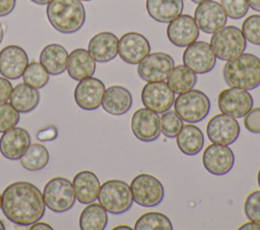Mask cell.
Wrapping results in <instances>:
<instances>
[{
    "label": "cell",
    "mask_w": 260,
    "mask_h": 230,
    "mask_svg": "<svg viewBox=\"0 0 260 230\" xmlns=\"http://www.w3.org/2000/svg\"><path fill=\"white\" fill-rule=\"evenodd\" d=\"M118 229H128V230H132L133 228L132 227H129V226H126V225H120V226H117L114 228V230H118Z\"/></svg>",
    "instance_id": "obj_48"
},
{
    "label": "cell",
    "mask_w": 260,
    "mask_h": 230,
    "mask_svg": "<svg viewBox=\"0 0 260 230\" xmlns=\"http://www.w3.org/2000/svg\"><path fill=\"white\" fill-rule=\"evenodd\" d=\"M223 79L231 87L252 90L260 85V59L253 54H241L223 67Z\"/></svg>",
    "instance_id": "obj_2"
},
{
    "label": "cell",
    "mask_w": 260,
    "mask_h": 230,
    "mask_svg": "<svg viewBox=\"0 0 260 230\" xmlns=\"http://www.w3.org/2000/svg\"><path fill=\"white\" fill-rule=\"evenodd\" d=\"M30 230H52L53 227L44 222H36L29 226Z\"/></svg>",
    "instance_id": "obj_44"
},
{
    "label": "cell",
    "mask_w": 260,
    "mask_h": 230,
    "mask_svg": "<svg viewBox=\"0 0 260 230\" xmlns=\"http://www.w3.org/2000/svg\"><path fill=\"white\" fill-rule=\"evenodd\" d=\"M167 36L176 47H188L199 36V28L189 14H180L171 20L167 27Z\"/></svg>",
    "instance_id": "obj_17"
},
{
    "label": "cell",
    "mask_w": 260,
    "mask_h": 230,
    "mask_svg": "<svg viewBox=\"0 0 260 230\" xmlns=\"http://www.w3.org/2000/svg\"><path fill=\"white\" fill-rule=\"evenodd\" d=\"M197 82V74L185 65H178L173 68L168 77V84L177 93H183L192 89Z\"/></svg>",
    "instance_id": "obj_31"
},
{
    "label": "cell",
    "mask_w": 260,
    "mask_h": 230,
    "mask_svg": "<svg viewBox=\"0 0 260 230\" xmlns=\"http://www.w3.org/2000/svg\"><path fill=\"white\" fill-rule=\"evenodd\" d=\"M107 224L108 213L101 204H87L79 217V227L82 230H104Z\"/></svg>",
    "instance_id": "obj_30"
},
{
    "label": "cell",
    "mask_w": 260,
    "mask_h": 230,
    "mask_svg": "<svg viewBox=\"0 0 260 230\" xmlns=\"http://www.w3.org/2000/svg\"><path fill=\"white\" fill-rule=\"evenodd\" d=\"M23 83L26 85L40 89L47 85L50 79V74L46 68L39 62H31L27 64L23 74H22Z\"/></svg>",
    "instance_id": "obj_34"
},
{
    "label": "cell",
    "mask_w": 260,
    "mask_h": 230,
    "mask_svg": "<svg viewBox=\"0 0 260 230\" xmlns=\"http://www.w3.org/2000/svg\"><path fill=\"white\" fill-rule=\"evenodd\" d=\"M43 199L46 207L55 213L70 210L76 201L72 182L60 176L50 179L44 187Z\"/></svg>",
    "instance_id": "obj_7"
},
{
    "label": "cell",
    "mask_w": 260,
    "mask_h": 230,
    "mask_svg": "<svg viewBox=\"0 0 260 230\" xmlns=\"http://www.w3.org/2000/svg\"><path fill=\"white\" fill-rule=\"evenodd\" d=\"M40 99L41 95L39 90L25 83H19L12 88L10 95V103L17 111L23 113L32 111L39 105Z\"/></svg>",
    "instance_id": "obj_29"
},
{
    "label": "cell",
    "mask_w": 260,
    "mask_h": 230,
    "mask_svg": "<svg viewBox=\"0 0 260 230\" xmlns=\"http://www.w3.org/2000/svg\"><path fill=\"white\" fill-rule=\"evenodd\" d=\"M253 97L248 90L238 87L223 89L217 98L219 110L236 119L243 118L253 107Z\"/></svg>",
    "instance_id": "obj_13"
},
{
    "label": "cell",
    "mask_w": 260,
    "mask_h": 230,
    "mask_svg": "<svg viewBox=\"0 0 260 230\" xmlns=\"http://www.w3.org/2000/svg\"><path fill=\"white\" fill-rule=\"evenodd\" d=\"M226 16L232 19H240L244 17L249 10L248 0H220Z\"/></svg>",
    "instance_id": "obj_38"
},
{
    "label": "cell",
    "mask_w": 260,
    "mask_h": 230,
    "mask_svg": "<svg viewBox=\"0 0 260 230\" xmlns=\"http://www.w3.org/2000/svg\"><path fill=\"white\" fill-rule=\"evenodd\" d=\"M178 148L182 153L188 156L198 154L204 145V136L202 131L192 125H183L180 132L176 136Z\"/></svg>",
    "instance_id": "obj_28"
},
{
    "label": "cell",
    "mask_w": 260,
    "mask_h": 230,
    "mask_svg": "<svg viewBox=\"0 0 260 230\" xmlns=\"http://www.w3.org/2000/svg\"><path fill=\"white\" fill-rule=\"evenodd\" d=\"M175 66L174 59L166 53H149L137 67L139 77L147 82L165 81Z\"/></svg>",
    "instance_id": "obj_9"
},
{
    "label": "cell",
    "mask_w": 260,
    "mask_h": 230,
    "mask_svg": "<svg viewBox=\"0 0 260 230\" xmlns=\"http://www.w3.org/2000/svg\"><path fill=\"white\" fill-rule=\"evenodd\" d=\"M245 128L253 134H260V106L252 107L244 116Z\"/></svg>",
    "instance_id": "obj_40"
},
{
    "label": "cell",
    "mask_w": 260,
    "mask_h": 230,
    "mask_svg": "<svg viewBox=\"0 0 260 230\" xmlns=\"http://www.w3.org/2000/svg\"><path fill=\"white\" fill-rule=\"evenodd\" d=\"M50 155L48 149L39 143L30 144L24 154L20 157L23 168L29 171H37L45 168L49 162Z\"/></svg>",
    "instance_id": "obj_32"
},
{
    "label": "cell",
    "mask_w": 260,
    "mask_h": 230,
    "mask_svg": "<svg viewBox=\"0 0 260 230\" xmlns=\"http://www.w3.org/2000/svg\"><path fill=\"white\" fill-rule=\"evenodd\" d=\"M239 229L241 230H260V223L256 222V221H250L248 223L243 224L241 227H239Z\"/></svg>",
    "instance_id": "obj_45"
},
{
    "label": "cell",
    "mask_w": 260,
    "mask_h": 230,
    "mask_svg": "<svg viewBox=\"0 0 260 230\" xmlns=\"http://www.w3.org/2000/svg\"><path fill=\"white\" fill-rule=\"evenodd\" d=\"M98 200L107 212L114 215L127 212L133 204L130 185L119 179L105 181L100 187Z\"/></svg>",
    "instance_id": "obj_5"
},
{
    "label": "cell",
    "mask_w": 260,
    "mask_h": 230,
    "mask_svg": "<svg viewBox=\"0 0 260 230\" xmlns=\"http://www.w3.org/2000/svg\"><path fill=\"white\" fill-rule=\"evenodd\" d=\"M51 25L62 33H73L85 22V9L80 0H52L47 6Z\"/></svg>",
    "instance_id": "obj_3"
},
{
    "label": "cell",
    "mask_w": 260,
    "mask_h": 230,
    "mask_svg": "<svg viewBox=\"0 0 260 230\" xmlns=\"http://www.w3.org/2000/svg\"><path fill=\"white\" fill-rule=\"evenodd\" d=\"M118 37L110 31L93 35L88 43V52L98 63H107L118 55Z\"/></svg>",
    "instance_id": "obj_22"
},
{
    "label": "cell",
    "mask_w": 260,
    "mask_h": 230,
    "mask_svg": "<svg viewBox=\"0 0 260 230\" xmlns=\"http://www.w3.org/2000/svg\"><path fill=\"white\" fill-rule=\"evenodd\" d=\"M244 211L250 221L260 223V190H254L247 197Z\"/></svg>",
    "instance_id": "obj_39"
},
{
    "label": "cell",
    "mask_w": 260,
    "mask_h": 230,
    "mask_svg": "<svg viewBox=\"0 0 260 230\" xmlns=\"http://www.w3.org/2000/svg\"><path fill=\"white\" fill-rule=\"evenodd\" d=\"M209 45L216 58L222 61H230L244 53L247 41L240 28L228 25L212 33Z\"/></svg>",
    "instance_id": "obj_4"
},
{
    "label": "cell",
    "mask_w": 260,
    "mask_h": 230,
    "mask_svg": "<svg viewBox=\"0 0 260 230\" xmlns=\"http://www.w3.org/2000/svg\"><path fill=\"white\" fill-rule=\"evenodd\" d=\"M131 130L133 135L142 142L156 140L161 133L158 113L146 107L137 109L131 119Z\"/></svg>",
    "instance_id": "obj_19"
},
{
    "label": "cell",
    "mask_w": 260,
    "mask_h": 230,
    "mask_svg": "<svg viewBox=\"0 0 260 230\" xmlns=\"http://www.w3.org/2000/svg\"><path fill=\"white\" fill-rule=\"evenodd\" d=\"M192 2H194V3H197V4H199V3H201V2H204V1H207V0H191Z\"/></svg>",
    "instance_id": "obj_51"
},
{
    "label": "cell",
    "mask_w": 260,
    "mask_h": 230,
    "mask_svg": "<svg viewBox=\"0 0 260 230\" xmlns=\"http://www.w3.org/2000/svg\"><path fill=\"white\" fill-rule=\"evenodd\" d=\"M184 8L183 0H146L149 16L157 22L167 23L179 16Z\"/></svg>",
    "instance_id": "obj_27"
},
{
    "label": "cell",
    "mask_w": 260,
    "mask_h": 230,
    "mask_svg": "<svg viewBox=\"0 0 260 230\" xmlns=\"http://www.w3.org/2000/svg\"><path fill=\"white\" fill-rule=\"evenodd\" d=\"M135 230H172L170 219L159 212H148L141 215L134 225Z\"/></svg>",
    "instance_id": "obj_33"
},
{
    "label": "cell",
    "mask_w": 260,
    "mask_h": 230,
    "mask_svg": "<svg viewBox=\"0 0 260 230\" xmlns=\"http://www.w3.org/2000/svg\"><path fill=\"white\" fill-rule=\"evenodd\" d=\"M105 84L94 77L80 80L74 89V100L84 110H94L102 105L105 93Z\"/></svg>",
    "instance_id": "obj_18"
},
{
    "label": "cell",
    "mask_w": 260,
    "mask_h": 230,
    "mask_svg": "<svg viewBox=\"0 0 260 230\" xmlns=\"http://www.w3.org/2000/svg\"><path fill=\"white\" fill-rule=\"evenodd\" d=\"M1 205H2V195H0V209H1Z\"/></svg>",
    "instance_id": "obj_53"
},
{
    "label": "cell",
    "mask_w": 260,
    "mask_h": 230,
    "mask_svg": "<svg viewBox=\"0 0 260 230\" xmlns=\"http://www.w3.org/2000/svg\"><path fill=\"white\" fill-rule=\"evenodd\" d=\"M58 137V130L55 126H49L37 133V139L41 142L54 141Z\"/></svg>",
    "instance_id": "obj_41"
},
{
    "label": "cell",
    "mask_w": 260,
    "mask_h": 230,
    "mask_svg": "<svg viewBox=\"0 0 260 230\" xmlns=\"http://www.w3.org/2000/svg\"><path fill=\"white\" fill-rule=\"evenodd\" d=\"M257 180H258V184H259V187H260V169L258 171V177H257Z\"/></svg>",
    "instance_id": "obj_52"
},
{
    "label": "cell",
    "mask_w": 260,
    "mask_h": 230,
    "mask_svg": "<svg viewBox=\"0 0 260 230\" xmlns=\"http://www.w3.org/2000/svg\"><path fill=\"white\" fill-rule=\"evenodd\" d=\"M183 63L196 74L210 72L216 63V57L206 42L195 41L189 45L183 53Z\"/></svg>",
    "instance_id": "obj_11"
},
{
    "label": "cell",
    "mask_w": 260,
    "mask_h": 230,
    "mask_svg": "<svg viewBox=\"0 0 260 230\" xmlns=\"http://www.w3.org/2000/svg\"><path fill=\"white\" fill-rule=\"evenodd\" d=\"M175 112L181 120L195 124L203 121L209 113L210 100L205 93L197 89H190L180 93L174 100Z\"/></svg>",
    "instance_id": "obj_6"
},
{
    "label": "cell",
    "mask_w": 260,
    "mask_h": 230,
    "mask_svg": "<svg viewBox=\"0 0 260 230\" xmlns=\"http://www.w3.org/2000/svg\"><path fill=\"white\" fill-rule=\"evenodd\" d=\"M68 75L76 81L91 77L95 71V60L85 49H75L68 56Z\"/></svg>",
    "instance_id": "obj_25"
},
{
    "label": "cell",
    "mask_w": 260,
    "mask_h": 230,
    "mask_svg": "<svg viewBox=\"0 0 260 230\" xmlns=\"http://www.w3.org/2000/svg\"><path fill=\"white\" fill-rule=\"evenodd\" d=\"M1 210L12 223L20 226L31 225L45 214L43 193L30 182H13L2 193Z\"/></svg>",
    "instance_id": "obj_1"
},
{
    "label": "cell",
    "mask_w": 260,
    "mask_h": 230,
    "mask_svg": "<svg viewBox=\"0 0 260 230\" xmlns=\"http://www.w3.org/2000/svg\"><path fill=\"white\" fill-rule=\"evenodd\" d=\"M202 163L209 173L217 176L224 175L234 167V152L228 145L212 143L203 151Z\"/></svg>",
    "instance_id": "obj_15"
},
{
    "label": "cell",
    "mask_w": 260,
    "mask_h": 230,
    "mask_svg": "<svg viewBox=\"0 0 260 230\" xmlns=\"http://www.w3.org/2000/svg\"><path fill=\"white\" fill-rule=\"evenodd\" d=\"M3 36H4V30H3V26H2V24L0 22V44L3 41Z\"/></svg>",
    "instance_id": "obj_49"
},
{
    "label": "cell",
    "mask_w": 260,
    "mask_h": 230,
    "mask_svg": "<svg viewBox=\"0 0 260 230\" xmlns=\"http://www.w3.org/2000/svg\"><path fill=\"white\" fill-rule=\"evenodd\" d=\"M141 100L146 108L164 113L173 106L175 92L165 81L147 82L141 90Z\"/></svg>",
    "instance_id": "obj_12"
},
{
    "label": "cell",
    "mask_w": 260,
    "mask_h": 230,
    "mask_svg": "<svg viewBox=\"0 0 260 230\" xmlns=\"http://www.w3.org/2000/svg\"><path fill=\"white\" fill-rule=\"evenodd\" d=\"M160 131L167 138H175L183 127V120L175 112V110H167L159 118Z\"/></svg>",
    "instance_id": "obj_35"
},
{
    "label": "cell",
    "mask_w": 260,
    "mask_h": 230,
    "mask_svg": "<svg viewBox=\"0 0 260 230\" xmlns=\"http://www.w3.org/2000/svg\"><path fill=\"white\" fill-rule=\"evenodd\" d=\"M226 17L222 6L213 0L199 3L194 12V20L198 28L205 33H214L223 27Z\"/></svg>",
    "instance_id": "obj_14"
},
{
    "label": "cell",
    "mask_w": 260,
    "mask_h": 230,
    "mask_svg": "<svg viewBox=\"0 0 260 230\" xmlns=\"http://www.w3.org/2000/svg\"><path fill=\"white\" fill-rule=\"evenodd\" d=\"M68 52L58 44L46 46L40 54V63L46 68L50 75H60L67 68Z\"/></svg>",
    "instance_id": "obj_26"
},
{
    "label": "cell",
    "mask_w": 260,
    "mask_h": 230,
    "mask_svg": "<svg viewBox=\"0 0 260 230\" xmlns=\"http://www.w3.org/2000/svg\"><path fill=\"white\" fill-rule=\"evenodd\" d=\"M16 5V0H0V17L10 14Z\"/></svg>",
    "instance_id": "obj_43"
},
{
    "label": "cell",
    "mask_w": 260,
    "mask_h": 230,
    "mask_svg": "<svg viewBox=\"0 0 260 230\" xmlns=\"http://www.w3.org/2000/svg\"><path fill=\"white\" fill-rule=\"evenodd\" d=\"M80 1H91V0H80Z\"/></svg>",
    "instance_id": "obj_54"
},
{
    "label": "cell",
    "mask_w": 260,
    "mask_h": 230,
    "mask_svg": "<svg viewBox=\"0 0 260 230\" xmlns=\"http://www.w3.org/2000/svg\"><path fill=\"white\" fill-rule=\"evenodd\" d=\"M0 230H5V225L2 220H0Z\"/></svg>",
    "instance_id": "obj_50"
},
{
    "label": "cell",
    "mask_w": 260,
    "mask_h": 230,
    "mask_svg": "<svg viewBox=\"0 0 260 230\" xmlns=\"http://www.w3.org/2000/svg\"><path fill=\"white\" fill-rule=\"evenodd\" d=\"M30 1L39 5H46V4H49L52 0H30Z\"/></svg>",
    "instance_id": "obj_47"
},
{
    "label": "cell",
    "mask_w": 260,
    "mask_h": 230,
    "mask_svg": "<svg viewBox=\"0 0 260 230\" xmlns=\"http://www.w3.org/2000/svg\"><path fill=\"white\" fill-rule=\"evenodd\" d=\"M30 145L28 132L20 127H14L0 137V153L8 160H18Z\"/></svg>",
    "instance_id": "obj_21"
},
{
    "label": "cell",
    "mask_w": 260,
    "mask_h": 230,
    "mask_svg": "<svg viewBox=\"0 0 260 230\" xmlns=\"http://www.w3.org/2000/svg\"><path fill=\"white\" fill-rule=\"evenodd\" d=\"M241 31L246 41L253 45L260 46V14L248 16L242 23Z\"/></svg>",
    "instance_id": "obj_36"
},
{
    "label": "cell",
    "mask_w": 260,
    "mask_h": 230,
    "mask_svg": "<svg viewBox=\"0 0 260 230\" xmlns=\"http://www.w3.org/2000/svg\"><path fill=\"white\" fill-rule=\"evenodd\" d=\"M150 53V44L139 32L130 31L123 34L118 42L120 58L130 65L139 64Z\"/></svg>",
    "instance_id": "obj_16"
},
{
    "label": "cell",
    "mask_w": 260,
    "mask_h": 230,
    "mask_svg": "<svg viewBox=\"0 0 260 230\" xmlns=\"http://www.w3.org/2000/svg\"><path fill=\"white\" fill-rule=\"evenodd\" d=\"M19 122V111L11 103H0V133H4L14 127Z\"/></svg>",
    "instance_id": "obj_37"
},
{
    "label": "cell",
    "mask_w": 260,
    "mask_h": 230,
    "mask_svg": "<svg viewBox=\"0 0 260 230\" xmlns=\"http://www.w3.org/2000/svg\"><path fill=\"white\" fill-rule=\"evenodd\" d=\"M27 64V54L19 46L10 45L0 51V74L7 79H19Z\"/></svg>",
    "instance_id": "obj_20"
},
{
    "label": "cell",
    "mask_w": 260,
    "mask_h": 230,
    "mask_svg": "<svg viewBox=\"0 0 260 230\" xmlns=\"http://www.w3.org/2000/svg\"><path fill=\"white\" fill-rule=\"evenodd\" d=\"M133 103L130 91L120 85L110 86L105 90L102 106L105 111L113 116H121L129 111Z\"/></svg>",
    "instance_id": "obj_23"
},
{
    "label": "cell",
    "mask_w": 260,
    "mask_h": 230,
    "mask_svg": "<svg viewBox=\"0 0 260 230\" xmlns=\"http://www.w3.org/2000/svg\"><path fill=\"white\" fill-rule=\"evenodd\" d=\"M72 185L75 198L79 203L87 205L98 199L101 183L93 172L89 170L79 171L73 177Z\"/></svg>",
    "instance_id": "obj_24"
},
{
    "label": "cell",
    "mask_w": 260,
    "mask_h": 230,
    "mask_svg": "<svg viewBox=\"0 0 260 230\" xmlns=\"http://www.w3.org/2000/svg\"><path fill=\"white\" fill-rule=\"evenodd\" d=\"M133 201L141 207L151 208L159 205L165 197L161 182L153 175L141 173L136 175L130 183Z\"/></svg>",
    "instance_id": "obj_8"
},
{
    "label": "cell",
    "mask_w": 260,
    "mask_h": 230,
    "mask_svg": "<svg viewBox=\"0 0 260 230\" xmlns=\"http://www.w3.org/2000/svg\"><path fill=\"white\" fill-rule=\"evenodd\" d=\"M12 92V85L5 77H0V103L6 102L10 98Z\"/></svg>",
    "instance_id": "obj_42"
},
{
    "label": "cell",
    "mask_w": 260,
    "mask_h": 230,
    "mask_svg": "<svg viewBox=\"0 0 260 230\" xmlns=\"http://www.w3.org/2000/svg\"><path fill=\"white\" fill-rule=\"evenodd\" d=\"M240 132V125L236 118L222 112L212 117L206 126L207 138L214 144H233L239 138Z\"/></svg>",
    "instance_id": "obj_10"
},
{
    "label": "cell",
    "mask_w": 260,
    "mask_h": 230,
    "mask_svg": "<svg viewBox=\"0 0 260 230\" xmlns=\"http://www.w3.org/2000/svg\"><path fill=\"white\" fill-rule=\"evenodd\" d=\"M249 7H251L255 11L260 12V0H248Z\"/></svg>",
    "instance_id": "obj_46"
}]
</instances>
